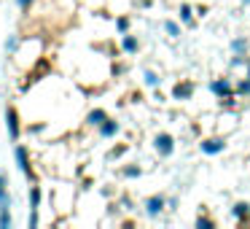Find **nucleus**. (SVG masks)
<instances>
[{"label":"nucleus","mask_w":250,"mask_h":229,"mask_svg":"<svg viewBox=\"0 0 250 229\" xmlns=\"http://www.w3.org/2000/svg\"><path fill=\"white\" fill-rule=\"evenodd\" d=\"M43 130H46V124H30L24 132H27V135H38V132H43Z\"/></svg>","instance_id":"obj_27"},{"label":"nucleus","mask_w":250,"mask_h":229,"mask_svg":"<svg viewBox=\"0 0 250 229\" xmlns=\"http://www.w3.org/2000/svg\"><path fill=\"white\" fill-rule=\"evenodd\" d=\"M199 151L207 157H218L226 151V140L223 137H205V140H199Z\"/></svg>","instance_id":"obj_4"},{"label":"nucleus","mask_w":250,"mask_h":229,"mask_svg":"<svg viewBox=\"0 0 250 229\" xmlns=\"http://www.w3.org/2000/svg\"><path fill=\"white\" fill-rule=\"evenodd\" d=\"M234 92H237L239 97H250V78H248V76L239 78V81L234 84Z\"/></svg>","instance_id":"obj_15"},{"label":"nucleus","mask_w":250,"mask_h":229,"mask_svg":"<svg viewBox=\"0 0 250 229\" xmlns=\"http://www.w3.org/2000/svg\"><path fill=\"white\" fill-rule=\"evenodd\" d=\"M121 175H124V178H140L143 175V167H137V164H126V167H121Z\"/></svg>","instance_id":"obj_17"},{"label":"nucleus","mask_w":250,"mask_h":229,"mask_svg":"<svg viewBox=\"0 0 250 229\" xmlns=\"http://www.w3.org/2000/svg\"><path fill=\"white\" fill-rule=\"evenodd\" d=\"M143 81H146V87H159L162 78H159L156 70H146V73H143Z\"/></svg>","instance_id":"obj_20"},{"label":"nucleus","mask_w":250,"mask_h":229,"mask_svg":"<svg viewBox=\"0 0 250 229\" xmlns=\"http://www.w3.org/2000/svg\"><path fill=\"white\" fill-rule=\"evenodd\" d=\"M239 65H248V54H234L231 57V68H239Z\"/></svg>","instance_id":"obj_26"},{"label":"nucleus","mask_w":250,"mask_h":229,"mask_svg":"<svg viewBox=\"0 0 250 229\" xmlns=\"http://www.w3.org/2000/svg\"><path fill=\"white\" fill-rule=\"evenodd\" d=\"M196 14H199V17H207V14H210V8H207V6H199V8H196Z\"/></svg>","instance_id":"obj_29"},{"label":"nucleus","mask_w":250,"mask_h":229,"mask_svg":"<svg viewBox=\"0 0 250 229\" xmlns=\"http://www.w3.org/2000/svg\"><path fill=\"white\" fill-rule=\"evenodd\" d=\"M242 3H245V6H248V3H250V0H242Z\"/></svg>","instance_id":"obj_33"},{"label":"nucleus","mask_w":250,"mask_h":229,"mask_svg":"<svg viewBox=\"0 0 250 229\" xmlns=\"http://www.w3.org/2000/svg\"><path fill=\"white\" fill-rule=\"evenodd\" d=\"M210 92L215 94L218 100H221V97H229V94H237V92H234L231 78H212V81H210Z\"/></svg>","instance_id":"obj_6"},{"label":"nucleus","mask_w":250,"mask_h":229,"mask_svg":"<svg viewBox=\"0 0 250 229\" xmlns=\"http://www.w3.org/2000/svg\"><path fill=\"white\" fill-rule=\"evenodd\" d=\"M97 132H100V137H105V140H110V137H116V135L121 132V124H119L116 119H110V116H108V119H105L103 124L97 127Z\"/></svg>","instance_id":"obj_9"},{"label":"nucleus","mask_w":250,"mask_h":229,"mask_svg":"<svg viewBox=\"0 0 250 229\" xmlns=\"http://www.w3.org/2000/svg\"><path fill=\"white\" fill-rule=\"evenodd\" d=\"M245 76L250 78V57H248V65H245Z\"/></svg>","instance_id":"obj_32"},{"label":"nucleus","mask_w":250,"mask_h":229,"mask_svg":"<svg viewBox=\"0 0 250 229\" xmlns=\"http://www.w3.org/2000/svg\"><path fill=\"white\" fill-rule=\"evenodd\" d=\"M143 207H146V216H148V218H159V216L164 213V207H167V200H164L162 194H151Z\"/></svg>","instance_id":"obj_5"},{"label":"nucleus","mask_w":250,"mask_h":229,"mask_svg":"<svg viewBox=\"0 0 250 229\" xmlns=\"http://www.w3.org/2000/svg\"><path fill=\"white\" fill-rule=\"evenodd\" d=\"M196 227H199V229H212V227H215V221H212L210 216H202V213H199V216H196Z\"/></svg>","instance_id":"obj_22"},{"label":"nucleus","mask_w":250,"mask_h":229,"mask_svg":"<svg viewBox=\"0 0 250 229\" xmlns=\"http://www.w3.org/2000/svg\"><path fill=\"white\" fill-rule=\"evenodd\" d=\"M124 154H126V146H116L108 151V159H119V157H124Z\"/></svg>","instance_id":"obj_25"},{"label":"nucleus","mask_w":250,"mask_h":229,"mask_svg":"<svg viewBox=\"0 0 250 229\" xmlns=\"http://www.w3.org/2000/svg\"><path fill=\"white\" fill-rule=\"evenodd\" d=\"M248 49H250L248 38H234L231 41V54H248Z\"/></svg>","instance_id":"obj_14"},{"label":"nucleus","mask_w":250,"mask_h":229,"mask_svg":"<svg viewBox=\"0 0 250 229\" xmlns=\"http://www.w3.org/2000/svg\"><path fill=\"white\" fill-rule=\"evenodd\" d=\"M153 151L159 154V157H172L175 154V137L169 135V132H159L156 137H153Z\"/></svg>","instance_id":"obj_3"},{"label":"nucleus","mask_w":250,"mask_h":229,"mask_svg":"<svg viewBox=\"0 0 250 229\" xmlns=\"http://www.w3.org/2000/svg\"><path fill=\"white\" fill-rule=\"evenodd\" d=\"M14 218H11V207H0V229H11Z\"/></svg>","instance_id":"obj_16"},{"label":"nucleus","mask_w":250,"mask_h":229,"mask_svg":"<svg viewBox=\"0 0 250 229\" xmlns=\"http://www.w3.org/2000/svg\"><path fill=\"white\" fill-rule=\"evenodd\" d=\"M178 14H180V22L186 27H194V8H191V3H180Z\"/></svg>","instance_id":"obj_13"},{"label":"nucleus","mask_w":250,"mask_h":229,"mask_svg":"<svg viewBox=\"0 0 250 229\" xmlns=\"http://www.w3.org/2000/svg\"><path fill=\"white\" fill-rule=\"evenodd\" d=\"M6 130H8V137L14 143H19V137H22V121H19V111L14 105L6 108Z\"/></svg>","instance_id":"obj_2"},{"label":"nucleus","mask_w":250,"mask_h":229,"mask_svg":"<svg viewBox=\"0 0 250 229\" xmlns=\"http://www.w3.org/2000/svg\"><path fill=\"white\" fill-rule=\"evenodd\" d=\"M231 216L237 218V224H250V202L248 200H239L231 205Z\"/></svg>","instance_id":"obj_8"},{"label":"nucleus","mask_w":250,"mask_h":229,"mask_svg":"<svg viewBox=\"0 0 250 229\" xmlns=\"http://www.w3.org/2000/svg\"><path fill=\"white\" fill-rule=\"evenodd\" d=\"M6 51H8V54H17V51H19V38H17V35H8V38H6Z\"/></svg>","instance_id":"obj_21"},{"label":"nucleus","mask_w":250,"mask_h":229,"mask_svg":"<svg viewBox=\"0 0 250 229\" xmlns=\"http://www.w3.org/2000/svg\"><path fill=\"white\" fill-rule=\"evenodd\" d=\"M14 205V200H11V194H8V178H6V173L0 170V207H11Z\"/></svg>","instance_id":"obj_10"},{"label":"nucleus","mask_w":250,"mask_h":229,"mask_svg":"<svg viewBox=\"0 0 250 229\" xmlns=\"http://www.w3.org/2000/svg\"><path fill=\"white\" fill-rule=\"evenodd\" d=\"M27 224H30V229H35L41 224V216H38V207H30V216H27Z\"/></svg>","instance_id":"obj_24"},{"label":"nucleus","mask_w":250,"mask_h":229,"mask_svg":"<svg viewBox=\"0 0 250 229\" xmlns=\"http://www.w3.org/2000/svg\"><path fill=\"white\" fill-rule=\"evenodd\" d=\"M105 119H108V111H103V108H94V111H89V114H86V124L94 127V130H97Z\"/></svg>","instance_id":"obj_12"},{"label":"nucleus","mask_w":250,"mask_h":229,"mask_svg":"<svg viewBox=\"0 0 250 229\" xmlns=\"http://www.w3.org/2000/svg\"><path fill=\"white\" fill-rule=\"evenodd\" d=\"M113 73H116V76H121V73H126V68L124 65H113Z\"/></svg>","instance_id":"obj_30"},{"label":"nucleus","mask_w":250,"mask_h":229,"mask_svg":"<svg viewBox=\"0 0 250 229\" xmlns=\"http://www.w3.org/2000/svg\"><path fill=\"white\" fill-rule=\"evenodd\" d=\"M30 207H41V186L38 183L30 186Z\"/></svg>","instance_id":"obj_19"},{"label":"nucleus","mask_w":250,"mask_h":229,"mask_svg":"<svg viewBox=\"0 0 250 229\" xmlns=\"http://www.w3.org/2000/svg\"><path fill=\"white\" fill-rule=\"evenodd\" d=\"M121 49H124V54H137V51H140V41L132 33H124L121 35Z\"/></svg>","instance_id":"obj_11"},{"label":"nucleus","mask_w":250,"mask_h":229,"mask_svg":"<svg viewBox=\"0 0 250 229\" xmlns=\"http://www.w3.org/2000/svg\"><path fill=\"white\" fill-rule=\"evenodd\" d=\"M164 33H167L169 38H180V24L172 22V19H167V22H164Z\"/></svg>","instance_id":"obj_18"},{"label":"nucleus","mask_w":250,"mask_h":229,"mask_svg":"<svg viewBox=\"0 0 250 229\" xmlns=\"http://www.w3.org/2000/svg\"><path fill=\"white\" fill-rule=\"evenodd\" d=\"M14 159H17V164H19V170H22L24 178L35 183V170H33V164H30V151L27 148L17 143V148H14Z\"/></svg>","instance_id":"obj_1"},{"label":"nucleus","mask_w":250,"mask_h":229,"mask_svg":"<svg viewBox=\"0 0 250 229\" xmlns=\"http://www.w3.org/2000/svg\"><path fill=\"white\" fill-rule=\"evenodd\" d=\"M129 17H119V19H116V30H119V33L121 35H124V33H129Z\"/></svg>","instance_id":"obj_23"},{"label":"nucleus","mask_w":250,"mask_h":229,"mask_svg":"<svg viewBox=\"0 0 250 229\" xmlns=\"http://www.w3.org/2000/svg\"><path fill=\"white\" fill-rule=\"evenodd\" d=\"M196 92V84L194 81H178L172 87V100H191Z\"/></svg>","instance_id":"obj_7"},{"label":"nucleus","mask_w":250,"mask_h":229,"mask_svg":"<svg viewBox=\"0 0 250 229\" xmlns=\"http://www.w3.org/2000/svg\"><path fill=\"white\" fill-rule=\"evenodd\" d=\"M137 6H143V8H148V6H151V0H137Z\"/></svg>","instance_id":"obj_31"},{"label":"nucleus","mask_w":250,"mask_h":229,"mask_svg":"<svg viewBox=\"0 0 250 229\" xmlns=\"http://www.w3.org/2000/svg\"><path fill=\"white\" fill-rule=\"evenodd\" d=\"M35 0H17V6L22 8V11H30V6H33Z\"/></svg>","instance_id":"obj_28"},{"label":"nucleus","mask_w":250,"mask_h":229,"mask_svg":"<svg viewBox=\"0 0 250 229\" xmlns=\"http://www.w3.org/2000/svg\"><path fill=\"white\" fill-rule=\"evenodd\" d=\"M248 159H250V157H248Z\"/></svg>","instance_id":"obj_34"}]
</instances>
